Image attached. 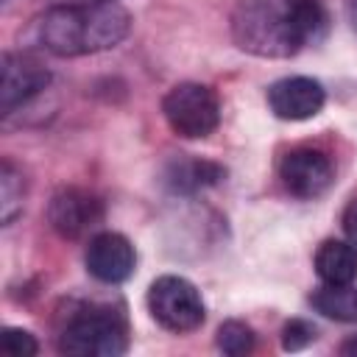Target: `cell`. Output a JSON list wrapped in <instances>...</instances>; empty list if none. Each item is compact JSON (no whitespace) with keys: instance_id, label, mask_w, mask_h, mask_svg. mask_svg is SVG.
<instances>
[{"instance_id":"obj_12","label":"cell","mask_w":357,"mask_h":357,"mask_svg":"<svg viewBox=\"0 0 357 357\" xmlns=\"http://www.w3.org/2000/svg\"><path fill=\"white\" fill-rule=\"evenodd\" d=\"M312 262L324 284H351L357 279V248L351 243L324 240Z\"/></svg>"},{"instance_id":"obj_19","label":"cell","mask_w":357,"mask_h":357,"mask_svg":"<svg viewBox=\"0 0 357 357\" xmlns=\"http://www.w3.org/2000/svg\"><path fill=\"white\" fill-rule=\"evenodd\" d=\"M346 14H349V22H351V28L357 31V0H346Z\"/></svg>"},{"instance_id":"obj_4","label":"cell","mask_w":357,"mask_h":357,"mask_svg":"<svg viewBox=\"0 0 357 357\" xmlns=\"http://www.w3.org/2000/svg\"><path fill=\"white\" fill-rule=\"evenodd\" d=\"M162 114L173 134L184 139H204L220 123V103L206 84L181 81L165 95Z\"/></svg>"},{"instance_id":"obj_7","label":"cell","mask_w":357,"mask_h":357,"mask_svg":"<svg viewBox=\"0 0 357 357\" xmlns=\"http://www.w3.org/2000/svg\"><path fill=\"white\" fill-rule=\"evenodd\" d=\"M279 178L296 198H318L335 181L332 159L312 145L293 148L279 162Z\"/></svg>"},{"instance_id":"obj_16","label":"cell","mask_w":357,"mask_h":357,"mask_svg":"<svg viewBox=\"0 0 357 357\" xmlns=\"http://www.w3.org/2000/svg\"><path fill=\"white\" fill-rule=\"evenodd\" d=\"M315 337H318V329H315L310 321H304V318H290V321L284 324V329H282V349H284V351H298V349L310 346Z\"/></svg>"},{"instance_id":"obj_17","label":"cell","mask_w":357,"mask_h":357,"mask_svg":"<svg viewBox=\"0 0 357 357\" xmlns=\"http://www.w3.org/2000/svg\"><path fill=\"white\" fill-rule=\"evenodd\" d=\"M0 343H3V351L11 357H31L39 351L36 337L28 329H17V326H6L0 335Z\"/></svg>"},{"instance_id":"obj_14","label":"cell","mask_w":357,"mask_h":357,"mask_svg":"<svg viewBox=\"0 0 357 357\" xmlns=\"http://www.w3.org/2000/svg\"><path fill=\"white\" fill-rule=\"evenodd\" d=\"M22 204H25V176L11 159H3L0 165V220L3 226H8L22 212Z\"/></svg>"},{"instance_id":"obj_13","label":"cell","mask_w":357,"mask_h":357,"mask_svg":"<svg viewBox=\"0 0 357 357\" xmlns=\"http://www.w3.org/2000/svg\"><path fill=\"white\" fill-rule=\"evenodd\" d=\"M310 304L335 321H357V290L351 284H324L310 296Z\"/></svg>"},{"instance_id":"obj_6","label":"cell","mask_w":357,"mask_h":357,"mask_svg":"<svg viewBox=\"0 0 357 357\" xmlns=\"http://www.w3.org/2000/svg\"><path fill=\"white\" fill-rule=\"evenodd\" d=\"M50 84V70L28 53H3L0 64V112L8 117Z\"/></svg>"},{"instance_id":"obj_10","label":"cell","mask_w":357,"mask_h":357,"mask_svg":"<svg viewBox=\"0 0 357 357\" xmlns=\"http://www.w3.org/2000/svg\"><path fill=\"white\" fill-rule=\"evenodd\" d=\"M326 103L321 81L307 75L279 78L268 86V106L279 120H310Z\"/></svg>"},{"instance_id":"obj_11","label":"cell","mask_w":357,"mask_h":357,"mask_svg":"<svg viewBox=\"0 0 357 357\" xmlns=\"http://www.w3.org/2000/svg\"><path fill=\"white\" fill-rule=\"evenodd\" d=\"M226 178V167L209 159H195V156H178L170 159L165 167V184L173 192H198L206 187H215Z\"/></svg>"},{"instance_id":"obj_9","label":"cell","mask_w":357,"mask_h":357,"mask_svg":"<svg viewBox=\"0 0 357 357\" xmlns=\"http://www.w3.org/2000/svg\"><path fill=\"white\" fill-rule=\"evenodd\" d=\"M86 271L103 282V284H120L126 282L137 268V251L128 237L120 231H98L84 251Z\"/></svg>"},{"instance_id":"obj_20","label":"cell","mask_w":357,"mask_h":357,"mask_svg":"<svg viewBox=\"0 0 357 357\" xmlns=\"http://www.w3.org/2000/svg\"><path fill=\"white\" fill-rule=\"evenodd\" d=\"M340 351H343V354H357V335H354L351 340H346V343L340 346Z\"/></svg>"},{"instance_id":"obj_2","label":"cell","mask_w":357,"mask_h":357,"mask_svg":"<svg viewBox=\"0 0 357 357\" xmlns=\"http://www.w3.org/2000/svg\"><path fill=\"white\" fill-rule=\"evenodd\" d=\"M231 36L240 50L262 59H287L304 47L290 0H240L231 14Z\"/></svg>"},{"instance_id":"obj_3","label":"cell","mask_w":357,"mask_h":357,"mask_svg":"<svg viewBox=\"0 0 357 357\" xmlns=\"http://www.w3.org/2000/svg\"><path fill=\"white\" fill-rule=\"evenodd\" d=\"M128 349V318L120 304H75L59 329V351L73 357H120Z\"/></svg>"},{"instance_id":"obj_21","label":"cell","mask_w":357,"mask_h":357,"mask_svg":"<svg viewBox=\"0 0 357 357\" xmlns=\"http://www.w3.org/2000/svg\"><path fill=\"white\" fill-rule=\"evenodd\" d=\"M64 3H109V0H64Z\"/></svg>"},{"instance_id":"obj_1","label":"cell","mask_w":357,"mask_h":357,"mask_svg":"<svg viewBox=\"0 0 357 357\" xmlns=\"http://www.w3.org/2000/svg\"><path fill=\"white\" fill-rule=\"evenodd\" d=\"M131 31V14L120 3H59L36 17L33 33L53 56H89L117 47Z\"/></svg>"},{"instance_id":"obj_5","label":"cell","mask_w":357,"mask_h":357,"mask_svg":"<svg viewBox=\"0 0 357 357\" xmlns=\"http://www.w3.org/2000/svg\"><path fill=\"white\" fill-rule=\"evenodd\" d=\"M148 312L151 318L176 335L192 332L204 324V298L198 287L184 276H159L148 287Z\"/></svg>"},{"instance_id":"obj_18","label":"cell","mask_w":357,"mask_h":357,"mask_svg":"<svg viewBox=\"0 0 357 357\" xmlns=\"http://www.w3.org/2000/svg\"><path fill=\"white\" fill-rule=\"evenodd\" d=\"M343 231H346L349 243L357 248V198L349 201L346 209H343Z\"/></svg>"},{"instance_id":"obj_15","label":"cell","mask_w":357,"mask_h":357,"mask_svg":"<svg viewBox=\"0 0 357 357\" xmlns=\"http://www.w3.org/2000/svg\"><path fill=\"white\" fill-rule=\"evenodd\" d=\"M257 337H254V329L243 321H226L218 326V335H215V346L229 354V357H243L254 349Z\"/></svg>"},{"instance_id":"obj_8","label":"cell","mask_w":357,"mask_h":357,"mask_svg":"<svg viewBox=\"0 0 357 357\" xmlns=\"http://www.w3.org/2000/svg\"><path fill=\"white\" fill-rule=\"evenodd\" d=\"M47 220L59 237L78 240L103 220V204H100V198H95L86 190L64 187L50 198Z\"/></svg>"}]
</instances>
